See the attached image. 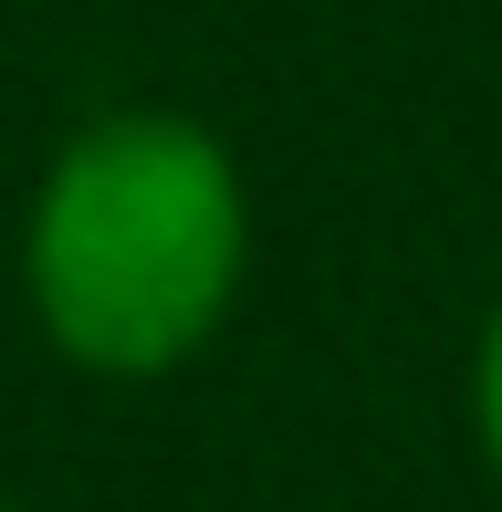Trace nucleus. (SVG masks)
<instances>
[{
	"mask_svg": "<svg viewBox=\"0 0 502 512\" xmlns=\"http://www.w3.org/2000/svg\"><path fill=\"white\" fill-rule=\"evenodd\" d=\"M251 293V178L178 105L63 126L21 209V314L74 377L157 387L231 335Z\"/></svg>",
	"mask_w": 502,
	"mask_h": 512,
	"instance_id": "nucleus-1",
	"label": "nucleus"
},
{
	"mask_svg": "<svg viewBox=\"0 0 502 512\" xmlns=\"http://www.w3.org/2000/svg\"><path fill=\"white\" fill-rule=\"evenodd\" d=\"M471 439H482V471L502 481V293L471 335Z\"/></svg>",
	"mask_w": 502,
	"mask_h": 512,
	"instance_id": "nucleus-2",
	"label": "nucleus"
},
{
	"mask_svg": "<svg viewBox=\"0 0 502 512\" xmlns=\"http://www.w3.org/2000/svg\"><path fill=\"white\" fill-rule=\"evenodd\" d=\"M0 512H21V502H11V492H0Z\"/></svg>",
	"mask_w": 502,
	"mask_h": 512,
	"instance_id": "nucleus-3",
	"label": "nucleus"
}]
</instances>
